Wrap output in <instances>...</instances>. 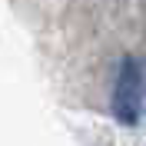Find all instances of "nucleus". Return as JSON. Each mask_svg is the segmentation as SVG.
Returning <instances> with one entry per match:
<instances>
[{
	"mask_svg": "<svg viewBox=\"0 0 146 146\" xmlns=\"http://www.w3.org/2000/svg\"><path fill=\"white\" fill-rule=\"evenodd\" d=\"M143 103H146L143 66L136 56H123L116 70V86H113V116L126 126H136L143 116Z\"/></svg>",
	"mask_w": 146,
	"mask_h": 146,
	"instance_id": "f257e3e1",
	"label": "nucleus"
}]
</instances>
